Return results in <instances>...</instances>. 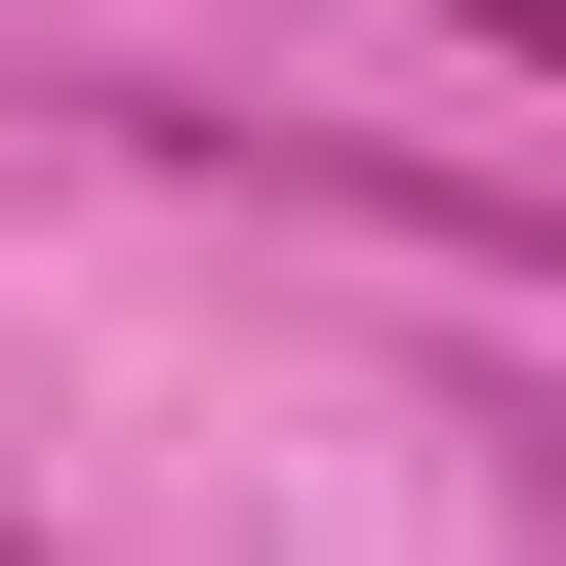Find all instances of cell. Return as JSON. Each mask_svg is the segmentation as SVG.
Wrapping results in <instances>:
<instances>
[{"label":"cell","mask_w":566,"mask_h":566,"mask_svg":"<svg viewBox=\"0 0 566 566\" xmlns=\"http://www.w3.org/2000/svg\"><path fill=\"white\" fill-rule=\"evenodd\" d=\"M0 566H41V485H0Z\"/></svg>","instance_id":"2"},{"label":"cell","mask_w":566,"mask_h":566,"mask_svg":"<svg viewBox=\"0 0 566 566\" xmlns=\"http://www.w3.org/2000/svg\"><path fill=\"white\" fill-rule=\"evenodd\" d=\"M446 41H485V82H566V0H446Z\"/></svg>","instance_id":"1"}]
</instances>
